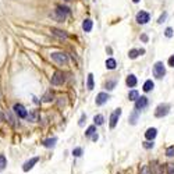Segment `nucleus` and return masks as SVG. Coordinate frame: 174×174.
<instances>
[{"mask_svg": "<svg viewBox=\"0 0 174 174\" xmlns=\"http://www.w3.org/2000/svg\"><path fill=\"white\" fill-rule=\"evenodd\" d=\"M50 57H52V60L56 61L57 64H66V63L68 61L67 55H66V53H61V52H55V53L50 55Z\"/></svg>", "mask_w": 174, "mask_h": 174, "instance_id": "f257e3e1", "label": "nucleus"}, {"mask_svg": "<svg viewBox=\"0 0 174 174\" xmlns=\"http://www.w3.org/2000/svg\"><path fill=\"white\" fill-rule=\"evenodd\" d=\"M168 112H170V106H168L167 103H162V105H159L156 107L155 116L159 118H162V117H164V116H167Z\"/></svg>", "mask_w": 174, "mask_h": 174, "instance_id": "f03ea898", "label": "nucleus"}, {"mask_svg": "<svg viewBox=\"0 0 174 174\" xmlns=\"http://www.w3.org/2000/svg\"><path fill=\"white\" fill-rule=\"evenodd\" d=\"M164 74H166V68H164V64H163L162 61H157L153 66V75H155L156 78H163L164 77Z\"/></svg>", "mask_w": 174, "mask_h": 174, "instance_id": "7ed1b4c3", "label": "nucleus"}, {"mask_svg": "<svg viewBox=\"0 0 174 174\" xmlns=\"http://www.w3.org/2000/svg\"><path fill=\"white\" fill-rule=\"evenodd\" d=\"M52 84L53 85H61L63 82L66 81V77H64V74H63L61 71H56L55 74H53V77H52Z\"/></svg>", "mask_w": 174, "mask_h": 174, "instance_id": "20e7f679", "label": "nucleus"}, {"mask_svg": "<svg viewBox=\"0 0 174 174\" xmlns=\"http://www.w3.org/2000/svg\"><path fill=\"white\" fill-rule=\"evenodd\" d=\"M149 20H150V15H149V13H146V11H141L137 14V22L138 24H146V22H149Z\"/></svg>", "mask_w": 174, "mask_h": 174, "instance_id": "39448f33", "label": "nucleus"}, {"mask_svg": "<svg viewBox=\"0 0 174 174\" xmlns=\"http://www.w3.org/2000/svg\"><path fill=\"white\" fill-rule=\"evenodd\" d=\"M14 113L18 116L20 118H27V116H28V112L25 110V107L22 105H20V103H17V105H14Z\"/></svg>", "mask_w": 174, "mask_h": 174, "instance_id": "423d86ee", "label": "nucleus"}, {"mask_svg": "<svg viewBox=\"0 0 174 174\" xmlns=\"http://www.w3.org/2000/svg\"><path fill=\"white\" fill-rule=\"evenodd\" d=\"M68 8L67 7H63V6H59L56 10V15H57V20L59 21H64L66 17H67V14H68Z\"/></svg>", "mask_w": 174, "mask_h": 174, "instance_id": "0eeeda50", "label": "nucleus"}, {"mask_svg": "<svg viewBox=\"0 0 174 174\" xmlns=\"http://www.w3.org/2000/svg\"><path fill=\"white\" fill-rule=\"evenodd\" d=\"M120 116H121V109H116L112 113V116H110V128H114L117 125V121H118V118H120Z\"/></svg>", "mask_w": 174, "mask_h": 174, "instance_id": "6e6552de", "label": "nucleus"}, {"mask_svg": "<svg viewBox=\"0 0 174 174\" xmlns=\"http://www.w3.org/2000/svg\"><path fill=\"white\" fill-rule=\"evenodd\" d=\"M148 106V98L146 96H141V98H138L137 100H135V110H142V109H145Z\"/></svg>", "mask_w": 174, "mask_h": 174, "instance_id": "1a4fd4ad", "label": "nucleus"}, {"mask_svg": "<svg viewBox=\"0 0 174 174\" xmlns=\"http://www.w3.org/2000/svg\"><path fill=\"white\" fill-rule=\"evenodd\" d=\"M110 99V96H109V93H106V92H100L98 93V96H96V105L98 106H102V105H105L107 100Z\"/></svg>", "mask_w": 174, "mask_h": 174, "instance_id": "9d476101", "label": "nucleus"}, {"mask_svg": "<svg viewBox=\"0 0 174 174\" xmlns=\"http://www.w3.org/2000/svg\"><path fill=\"white\" fill-rule=\"evenodd\" d=\"M38 162H39V157H32V159H29L28 162L24 163V166H22V170H24V171H29V170H31V168L34 167V166H35Z\"/></svg>", "mask_w": 174, "mask_h": 174, "instance_id": "9b49d317", "label": "nucleus"}, {"mask_svg": "<svg viewBox=\"0 0 174 174\" xmlns=\"http://www.w3.org/2000/svg\"><path fill=\"white\" fill-rule=\"evenodd\" d=\"M157 135V130L156 128H148L146 132H145V138L148 139V141H153Z\"/></svg>", "mask_w": 174, "mask_h": 174, "instance_id": "f8f14e48", "label": "nucleus"}, {"mask_svg": "<svg viewBox=\"0 0 174 174\" xmlns=\"http://www.w3.org/2000/svg\"><path fill=\"white\" fill-rule=\"evenodd\" d=\"M137 77L135 75H128L127 77V80H125V84H127V87H130V88H134L135 85H137Z\"/></svg>", "mask_w": 174, "mask_h": 174, "instance_id": "ddd939ff", "label": "nucleus"}, {"mask_svg": "<svg viewBox=\"0 0 174 174\" xmlns=\"http://www.w3.org/2000/svg\"><path fill=\"white\" fill-rule=\"evenodd\" d=\"M92 27H93L92 20H85V21L82 22V29L85 32H91L92 31Z\"/></svg>", "mask_w": 174, "mask_h": 174, "instance_id": "4468645a", "label": "nucleus"}, {"mask_svg": "<svg viewBox=\"0 0 174 174\" xmlns=\"http://www.w3.org/2000/svg\"><path fill=\"white\" fill-rule=\"evenodd\" d=\"M138 117H139V113H138V110H134V112L130 114V124L131 125H135V124H137Z\"/></svg>", "mask_w": 174, "mask_h": 174, "instance_id": "2eb2a0df", "label": "nucleus"}, {"mask_svg": "<svg viewBox=\"0 0 174 174\" xmlns=\"http://www.w3.org/2000/svg\"><path fill=\"white\" fill-rule=\"evenodd\" d=\"M116 67H117V63H116L114 59H107L106 60V68L107 70H114Z\"/></svg>", "mask_w": 174, "mask_h": 174, "instance_id": "dca6fc26", "label": "nucleus"}, {"mask_svg": "<svg viewBox=\"0 0 174 174\" xmlns=\"http://www.w3.org/2000/svg\"><path fill=\"white\" fill-rule=\"evenodd\" d=\"M153 87H155L153 81H152V80H148V81H145V84H143V91H145V92H150V91L153 89Z\"/></svg>", "mask_w": 174, "mask_h": 174, "instance_id": "f3484780", "label": "nucleus"}, {"mask_svg": "<svg viewBox=\"0 0 174 174\" xmlns=\"http://www.w3.org/2000/svg\"><path fill=\"white\" fill-rule=\"evenodd\" d=\"M57 142V138H50V139H46L43 141V146L45 148H53Z\"/></svg>", "mask_w": 174, "mask_h": 174, "instance_id": "a211bd4d", "label": "nucleus"}, {"mask_svg": "<svg viewBox=\"0 0 174 174\" xmlns=\"http://www.w3.org/2000/svg\"><path fill=\"white\" fill-rule=\"evenodd\" d=\"M52 34H53V35H56V36H59V38H64V39L68 36V35H67L64 31H60V29H57V28H52Z\"/></svg>", "mask_w": 174, "mask_h": 174, "instance_id": "6ab92c4d", "label": "nucleus"}, {"mask_svg": "<svg viewBox=\"0 0 174 174\" xmlns=\"http://www.w3.org/2000/svg\"><path fill=\"white\" fill-rule=\"evenodd\" d=\"M93 121H95V125H102L103 123H105V118H103L102 114H98V116L93 117Z\"/></svg>", "mask_w": 174, "mask_h": 174, "instance_id": "aec40b11", "label": "nucleus"}, {"mask_svg": "<svg viewBox=\"0 0 174 174\" xmlns=\"http://www.w3.org/2000/svg\"><path fill=\"white\" fill-rule=\"evenodd\" d=\"M93 134H96V125H91V127H88V130L85 131V135H87V137H92Z\"/></svg>", "mask_w": 174, "mask_h": 174, "instance_id": "412c9836", "label": "nucleus"}, {"mask_svg": "<svg viewBox=\"0 0 174 174\" xmlns=\"http://www.w3.org/2000/svg\"><path fill=\"white\" fill-rule=\"evenodd\" d=\"M138 98H139V93H138V91H130V93H128V99L130 100H137Z\"/></svg>", "mask_w": 174, "mask_h": 174, "instance_id": "4be33fe9", "label": "nucleus"}, {"mask_svg": "<svg viewBox=\"0 0 174 174\" xmlns=\"http://www.w3.org/2000/svg\"><path fill=\"white\" fill-rule=\"evenodd\" d=\"M138 56H139V50L131 49L130 52H128V57H130V59H137Z\"/></svg>", "mask_w": 174, "mask_h": 174, "instance_id": "5701e85b", "label": "nucleus"}, {"mask_svg": "<svg viewBox=\"0 0 174 174\" xmlns=\"http://www.w3.org/2000/svg\"><path fill=\"white\" fill-rule=\"evenodd\" d=\"M105 87L107 91H112V89H114V87H116V80H113V81H107L105 84Z\"/></svg>", "mask_w": 174, "mask_h": 174, "instance_id": "b1692460", "label": "nucleus"}, {"mask_svg": "<svg viewBox=\"0 0 174 174\" xmlns=\"http://www.w3.org/2000/svg\"><path fill=\"white\" fill-rule=\"evenodd\" d=\"M88 89H93V74H88Z\"/></svg>", "mask_w": 174, "mask_h": 174, "instance_id": "393cba45", "label": "nucleus"}, {"mask_svg": "<svg viewBox=\"0 0 174 174\" xmlns=\"http://www.w3.org/2000/svg\"><path fill=\"white\" fill-rule=\"evenodd\" d=\"M7 166V160L3 155H0V170H4V167Z\"/></svg>", "mask_w": 174, "mask_h": 174, "instance_id": "a878e982", "label": "nucleus"}, {"mask_svg": "<svg viewBox=\"0 0 174 174\" xmlns=\"http://www.w3.org/2000/svg\"><path fill=\"white\" fill-rule=\"evenodd\" d=\"M139 174H152L150 173L149 166H142V168L139 170Z\"/></svg>", "mask_w": 174, "mask_h": 174, "instance_id": "bb28decb", "label": "nucleus"}, {"mask_svg": "<svg viewBox=\"0 0 174 174\" xmlns=\"http://www.w3.org/2000/svg\"><path fill=\"white\" fill-rule=\"evenodd\" d=\"M166 155L168 157H174V146H168L167 149H166Z\"/></svg>", "mask_w": 174, "mask_h": 174, "instance_id": "cd10ccee", "label": "nucleus"}, {"mask_svg": "<svg viewBox=\"0 0 174 174\" xmlns=\"http://www.w3.org/2000/svg\"><path fill=\"white\" fill-rule=\"evenodd\" d=\"M52 99H53V93L50 92V91L49 92H46V95L43 96V102H50Z\"/></svg>", "mask_w": 174, "mask_h": 174, "instance_id": "c85d7f7f", "label": "nucleus"}, {"mask_svg": "<svg viewBox=\"0 0 174 174\" xmlns=\"http://www.w3.org/2000/svg\"><path fill=\"white\" fill-rule=\"evenodd\" d=\"M81 155H82V149H81V148H75V149L73 150V156H75V157H80Z\"/></svg>", "mask_w": 174, "mask_h": 174, "instance_id": "c756f323", "label": "nucleus"}, {"mask_svg": "<svg viewBox=\"0 0 174 174\" xmlns=\"http://www.w3.org/2000/svg\"><path fill=\"white\" fill-rule=\"evenodd\" d=\"M27 118H28L29 121H36L38 114H36V113H31V114H28V116H27Z\"/></svg>", "mask_w": 174, "mask_h": 174, "instance_id": "7c9ffc66", "label": "nucleus"}, {"mask_svg": "<svg viewBox=\"0 0 174 174\" xmlns=\"http://www.w3.org/2000/svg\"><path fill=\"white\" fill-rule=\"evenodd\" d=\"M164 35H166L167 38H171V36H173V28H170V27H168V28H166V31H164Z\"/></svg>", "mask_w": 174, "mask_h": 174, "instance_id": "2f4dec72", "label": "nucleus"}, {"mask_svg": "<svg viewBox=\"0 0 174 174\" xmlns=\"http://www.w3.org/2000/svg\"><path fill=\"white\" fill-rule=\"evenodd\" d=\"M167 18V13H163L162 15H160V17H159V20H157V22H159V24H163V22H164V20Z\"/></svg>", "mask_w": 174, "mask_h": 174, "instance_id": "473e14b6", "label": "nucleus"}, {"mask_svg": "<svg viewBox=\"0 0 174 174\" xmlns=\"http://www.w3.org/2000/svg\"><path fill=\"white\" fill-rule=\"evenodd\" d=\"M143 148H145V149H150V148H153V142H150V141L143 142Z\"/></svg>", "mask_w": 174, "mask_h": 174, "instance_id": "72a5a7b5", "label": "nucleus"}, {"mask_svg": "<svg viewBox=\"0 0 174 174\" xmlns=\"http://www.w3.org/2000/svg\"><path fill=\"white\" fill-rule=\"evenodd\" d=\"M167 174H174V166L173 164H167Z\"/></svg>", "mask_w": 174, "mask_h": 174, "instance_id": "f704fd0d", "label": "nucleus"}, {"mask_svg": "<svg viewBox=\"0 0 174 174\" xmlns=\"http://www.w3.org/2000/svg\"><path fill=\"white\" fill-rule=\"evenodd\" d=\"M85 120H87V116H85V114H82V116H81V120H80V123H78V124L82 127V125H84V123H85Z\"/></svg>", "mask_w": 174, "mask_h": 174, "instance_id": "c9c22d12", "label": "nucleus"}, {"mask_svg": "<svg viewBox=\"0 0 174 174\" xmlns=\"http://www.w3.org/2000/svg\"><path fill=\"white\" fill-rule=\"evenodd\" d=\"M168 66H170V67H174V55L168 59Z\"/></svg>", "mask_w": 174, "mask_h": 174, "instance_id": "e433bc0d", "label": "nucleus"}, {"mask_svg": "<svg viewBox=\"0 0 174 174\" xmlns=\"http://www.w3.org/2000/svg\"><path fill=\"white\" fill-rule=\"evenodd\" d=\"M141 39H142L143 42H148V35H145V34H143V35H141Z\"/></svg>", "mask_w": 174, "mask_h": 174, "instance_id": "4c0bfd02", "label": "nucleus"}, {"mask_svg": "<svg viewBox=\"0 0 174 174\" xmlns=\"http://www.w3.org/2000/svg\"><path fill=\"white\" fill-rule=\"evenodd\" d=\"M98 138H99V137H98V134H93V135H92V141H98Z\"/></svg>", "mask_w": 174, "mask_h": 174, "instance_id": "58836bf2", "label": "nucleus"}, {"mask_svg": "<svg viewBox=\"0 0 174 174\" xmlns=\"http://www.w3.org/2000/svg\"><path fill=\"white\" fill-rule=\"evenodd\" d=\"M155 170H156V174H160V168H159V166H155Z\"/></svg>", "mask_w": 174, "mask_h": 174, "instance_id": "ea45409f", "label": "nucleus"}, {"mask_svg": "<svg viewBox=\"0 0 174 174\" xmlns=\"http://www.w3.org/2000/svg\"><path fill=\"white\" fill-rule=\"evenodd\" d=\"M1 121H4V116H3V113H0V123Z\"/></svg>", "mask_w": 174, "mask_h": 174, "instance_id": "a19ab883", "label": "nucleus"}, {"mask_svg": "<svg viewBox=\"0 0 174 174\" xmlns=\"http://www.w3.org/2000/svg\"><path fill=\"white\" fill-rule=\"evenodd\" d=\"M145 53V49H139V55H143Z\"/></svg>", "mask_w": 174, "mask_h": 174, "instance_id": "79ce46f5", "label": "nucleus"}, {"mask_svg": "<svg viewBox=\"0 0 174 174\" xmlns=\"http://www.w3.org/2000/svg\"><path fill=\"white\" fill-rule=\"evenodd\" d=\"M132 1H134V3H139L141 0H132Z\"/></svg>", "mask_w": 174, "mask_h": 174, "instance_id": "37998d69", "label": "nucleus"}, {"mask_svg": "<svg viewBox=\"0 0 174 174\" xmlns=\"http://www.w3.org/2000/svg\"><path fill=\"white\" fill-rule=\"evenodd\" d=\"M67 1H70V0H67Z\"/></svg>", "mask_w": 174, "mask_h": 174, "instance_id": "c03bdc74", "label": "nucleus"}]
</instances>
